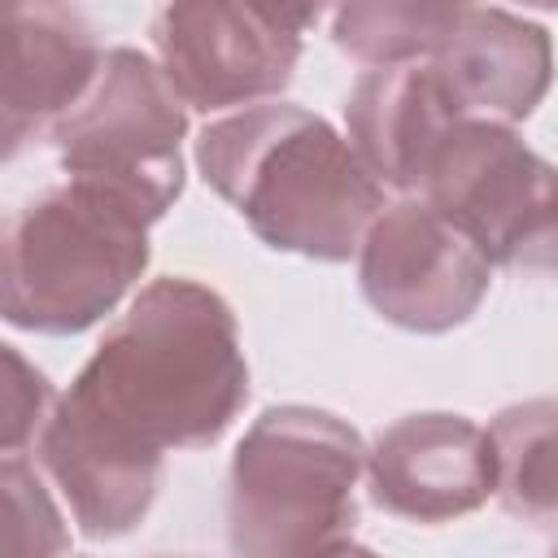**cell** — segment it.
<instances>
[{"mask_svg": "<svg viewBox=\"0 0 558 558\" xmlns=\"http://www.w3.org/2000/svg\"><path fill=\"white\" fill-rule=\"evenodd\" d=\"M248 401L231 305L187 279L144 283L48 414L35 462L92 541L144 523L170 449L214 445Z\"/></svg>", "mask_w": 558, "mask_h": 558, "instance_id": "cell-1", "label": "cell"}, {"mask_svg": "<svg viewBox=\"0 0 558 558\" xmlns=\"http://www.w3.org/2000/svg\"><path fill=\"white\" fill-rule=\"evenodd\" d=\"M201 179L275 248L310 262H349L379 218L384 183L327 118L270 100L214 118L196 135Z\"/></svg>", "mask_w": 558, "mask_h": 558, "instance_id": "cell-2", "label": "cell"}, {"mask_svg": "<svg viewBox=\"0 0 558 558\" xmlns=\"http://www.w3.org/2000/svg\"><path fill=\"white\" fill-rule=\"evenodd\" d=\"M153 218L83 179L26 201L4 222L0 310L35 336H78L122 305L148 266Z\"/></svg>", "mask_w": 558, "mask_h": 558, "instance_id": "cell-3", "label": "cell"}, {"mask_svg": "<svg viewBox=\"0 0 558 558\" xmlns=\"http://www.w3.org/2000/svg\"><path fill=\"white\" fill-rule=\"evenodd\" d=\"M366 445L318 405H270L240 436L227 471L235 558H331L353 545Z\"/></svg>", "mask_w": 558, "mask_h": 558, "instance_id": "cell-4", "label": "cell"}, {"mask_svg": "<svg viewBox=\"0 0 558 558\" xmlns=\"http://www.w3.org/2000/svg\"><path fill=\"white\" fill-rule=\"evenodd\" d=\"M187 105L140 48H109L87 96L48 131L65 179L135 201L153 222L183 196Z\"/></svg>", "mask_w": 558, "mask_h": 558, "instance_id": "cell-5", "label": "cell"}, {"mask_svg": "<svg viewBox=\"0 0 558 558\" xmlns=\"http://www.w3.org/2000/svg\"><path fill=\"white\" fill-rule=\"evenodd\" d=\"M488 266L558 275V166L514 126L466 118L440 144L423 192Z\"/></svg>", "mask_w": 558, "mask_h": 558, "instance_id": "cell-6", "label": "cell"}, {"mask_svg": "<svg viewBox=\"0 0 558 558\" xmlns=\"http://www.w3.org/2000/svg\"><path fill=\"white\" fill-rule=\"evenodd\" d=\"M314 22L318 9L196 0L157 9L148 35L179 100L187 109L227 118L270 105V96L292 83L305 26Z\"/></svg>", "mask_w": 558, "mask_h": 558, "instance_id": "cell-7", "label": "cell"}, {"mask_svg": "<svg viewBox=\"0 0 558 558\" xmlns=\"http://www.w3.org/2000/svg\"><path fill=\"white\" fill-rule=\"evenodd\" d=\"M488 257L423 196L379 209L357 248V288L366 305L414 336L462 327L488 296Z\"/></svg>", "mask_w": 558, "mask_h": 558, "instance_id": "cell-8", "label": "cell"}, {"mask_svg": "<svg viewBox=\"0 0 558 558\" xmlns=\"http://www.w3.org/2000/svg\"><path fill=\"white\" fill-rule=\"evenodd\" d=\"M371 501L405 523H449L497 497V449L488 427L449 410L388 423L366 449Z\"/></svg>", "mask_w": 558, "mask_h": 558, "instance_id": "cell-9", "label": "cell"}, {"mask_svg": "<svg viewBox=\"0 0 558 558\" xmlns=\"http://www.w3.org/2000/svg\"><path fill=\"white\" fill-rule=\"evenodd\" d=\"M105 48L70 4L4 9V157L52 131L96 83Z\"/></svg>", "mask_w": 558, "mask_h": 558, "instance_id": "cell-10", "label": "cell"}, {"mask_svg": "<svg viewBox=\"0 0 558 558\" xmlns=\"http://www.w3.org/2000/svg\"><path fill=\"white\" fill-rule=\"evenodd\" d=\"M458 122H466V113L432 61L366 70L344 100V135L353 153L384 187L405 196L423 192V179Z\"/></svg>", "mask_w": 558, "mask_h": 558, "instance_id": "cell-11", "label": "cell"}, {"mask_svg": "<svg viewBox=\"0 0 558 558\" xmlns=\"http://www.w3.org/2000/svg\"><path fill=\"white\" fill-rule=\"evenodd\" d=\"M432 65L466 118L514 126L536 113L549 92L554 44L549 31L532 17H519L510 9L462 4Z\"/></svg>", "mask_w": 558, "mask_h": 558, "instance_id": "cell-12", "label": "cell"}, {"mask_svg": "<svg viewBox=\"0 0 558 558\" xmlns=\"http://www.w3.org/2000/svg\"><path fill=\"white\" fill-rule=\"evenodd\" d=\"M497 501L532 523L558 519V397H527L493 414Z\"/></svg>", "mask_w": 558, "mask_h": 558, "instance_id": "cell-13", "label": "cell"}, {"mask_svg": "<svg viewBox=\"0 0 558 558\" xmlns=\"http://www.w3.org/2000/svg\"><path fill=\"white\" fill-rule=\"evenodd\" d=\"M462 4H432V0H362L340 4L331 13V39L340 52L371 70L432 61L445 35L453 31Z\"/></svg>", "mask_w": 558, "mask_h": 558, "instance_id": "cell-14", "label": "cell"}, {"mask_svg": "<svg viewBox=\"0 0 558 558\" xmlns=\"http://www.w3.org/2000/svg\"><path fill=\"white\" fill-rule=\"evenodd\" d=\"M0 488H4V558H65L70 527L39 462H26L22 453H4Z\"/></svg>", "mask_w": 558, "mask_h": 558, "instance_id": "cell-15", "label": "cell"}, {"mask_svg": "<svg viewBox=\"0 0 558 558\" xmlns=\"http://www.w3.org/2000/svg\"><path fill=\"white\" fill-rule=\"evenodd\" d=\"M4 349V453H22L26 445L39 440L48 414L57 410V392L48 384V375L22 357L17 344H0Z\"/></svg>", "mask_w": 558, "mask_h": 558, "instance_id": "cell-16", "label": "cell"}, {"mask_svg": "<svg viewBox=\"0 0 558 558\" xmlns=\"http://www.w3.org/2000/svg\"><path fill=\"white\" fill-rule=\"evenodd\" d=\"M331 558H379L375 549H366V545H344V549H336Z\"/></svg>", "mask_w": 558, "mask_h": 558, "instance_id": "cell-17", "label": "cell"}, {"mask_svg": "<svg viewBox=\"0 0 558 558\" xmlns=\"http://www.w3.org/2000/svg\"><path fill=\"white\" fill-rule=\"evenodd\" d=\"M157 558H187V554H157Z\"/></svg>", "mask_w": 558, "mask_h": 558, "instance_id": "cell-18", "label": "cell"}, {"mask_svg": "<svg viewBox=\"0 0 558 558\" xmlns=\"http://www.w3.org/2000/svg\"><path fill=\"white\" fill-rule=\"evenodd\" d=\"M549 558H558V545H554V549H549Z\"/></svg>", "mask_w": 558, "mask_h": 558, "instance_id": "cell-19", "label": "cell"}]
</instances>
